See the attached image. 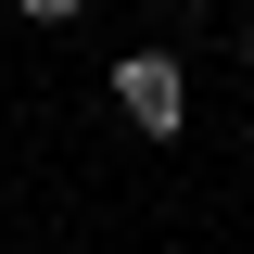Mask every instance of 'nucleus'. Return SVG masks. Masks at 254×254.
I'll return each instance as SVG.
<instances>
[{
  "instance_id": "obj_1",
  "label": "nucleus",
  "mask_w": 254,
  "mask_h": 254,
  "mask_svg": "<svg viewBox=\"0 0 254 254\" xmlns=\"http://www.w3.org/2000/svg\"><path fill=\"white\" fill-rule=\"evenodd\" d=\"M115 115L140 127V140H178V115H190V76H178V51H127V64H115Z\"/></svg>"
},
{
  "instance_id": "obj_2",
  "label": "nucleus",
  "mask_w": 254,
  "mask_h": 254,
  "mask_svg": "<svg viewBox=\"0 0 254 254\" xmlns=\"http://www.w3.org/2000/svg\"><path fill=\"white\" fill-rule=\"evenodd\" d=\"M13 13H26V26H76V0H13Z\"/></svg>"
}]
</instances>
